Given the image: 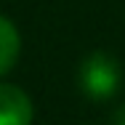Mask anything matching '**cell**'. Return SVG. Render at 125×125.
<instances>
[{
	"mask_svg": "<svg viewBox=\"0 0 125 125\" xmlns=\"http://www.w3.org/2000/svg\"><path fill=\"white\" fill-rule=\"evenodd\" d=\"M19 56V32L8 19L0 16V75H5Z\"/></svg>",
	"mask_w": 125,
	"mask_h": 125,
	"instance_id": "3957f363",
	"label": "cell"
},
{
	"mask_svg": "<svg viewBox=\"0 0 125 125\" xmlns=\"http://www.w3.org/2000/svg\"><path fill=\"white\" fill-rule=\"evenodd\" d=\"M80 88L93 101L115 96L120 88V64L115 61V56L104 51H93L80 67Z\"/></svg>",
	"mask_w": 125,
	"mask_h": 125,
	"instance_id": "6da1fadb",
	"label": "cell"
},
{
	"mask_svg": "<svg viewBox=\"0 0 125 125\" xmlns=\"http://www.w3.org/2000/svg\"><path fill=\"white\" fill-rule=\"evenodd\" d=\"M0 125H32V101L16 85H0Z\"/></svg>",
	"mask_w": 125,
	"mask_h": 125,
	"instance_id": "7a4b0ae2",
	"label": "cell"
},
{
	"mask_svg": "<svg viewBox=\"0 0 125 125\" xmlns=\"http://www.w3.org/2000/svg\"><path fill=\"white\" fill-rule=\"evenodd\" d=\"M115 125H125V104L115 112Z\"/></svg>",
	"mask_w": 125,
	"mask_h": 125,
	"instance_id": "277c9868",
	"label": "cell"
}]
</instances>
